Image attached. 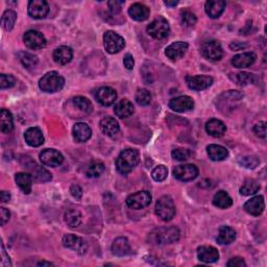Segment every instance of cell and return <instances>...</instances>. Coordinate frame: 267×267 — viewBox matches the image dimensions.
<instances>
[{
  "mask_svg": "<svg viewBox=\"0 0 267 267\" xmlns=\"http://www.w3.org/2000/svg\"><path fill=\"white\" fill-rule=\"evenodd\" d=\"M225 9V2L222 0H209L205 4V11L212 19L221 17Z\"/></svg>",
  "mask_w": 267,
  "mask_h": 267,
  "instance_id": "obj_25",
  "label": "cell"
},
{
  "mask_svg": "<svg viewBox=\"0 0 267 267\" xmlns=\"http://www.w3.org/2000/svg\"><path fill=\"white\" fill-rule=\"evenodd\" d=\"M188 47H189V45L186 42L172 43L169 46H167V48L165 49V54H166V57L171 61H177L182 59L185 56L186 51L188 50Z\"/></svg>",
  "mask_w": 267,
  "mask_h": 267,
  "instance_id": "obj_17",
  "label": "cell"
},
{
  "mask_svg": "<svg viewBox=\"0 0 267 267\" xmlns=\"http://www.w3.org/2000/svg\"><path fill=\"white\" fill-rule=\"evenodd\" d=\"M16 184L22 190L24 194H29L31 192V187H33V176L28 172H18L15 176Z\"/></svg>",
  "mask_w": 267,
  "mask_h": 267,
  "instance_id": "obj_27",
  "label": "cell"
},
{
  "mask_svg": "<svg viewBox=\"0 0 267 267\" xmlns=\"http://www.w3.org/2000/svg\"><path fill=\"white\" fill-rule=\"evenodd\" d=\"M70 193H71V195L73 196L75 200H82L83 190H82V188L78 185H72L71 187H70Z\"/></svg>",
  "mask_w": 267,
  "mask_h": 267,
  "instance_id": "obj_51",
  "label": "cell"
},
{
  "mask_svg": "<svg viewBox=\"0 0 267 267\" xmlns=\"http://www.w3.org/2000/svg\"><path fill=\"white\" fill-rule=\"evenodd\" d=\"M25 142L31 147H39L44 143V136L39 128H29L24 134Z\"/></svg>",
  "mask_w": 267,
  "mask_h": 267,
  "instance_id": "obj_22",
  "label": "cell"
},
{
  "mask_svg": "<svg viewBox=\"0 0 267 267\" xmlns=\"http://www.w3.org/2000/svg\"><path fill=\"white\" fill-rule=\"evenodd\" d=\"M201 53L207 60L210 61H219L223 57V49L218 41L216 40H209L203 42L201 45Z\"/></svg>",
  "mask_w": 267,
  "mask_h": 267,
  "instance_id": "obj_7",
  "label": "cell"
},
{
  "mask_svg": "<svg viewBox=\"0 0 267 267\" xmlns=\"http://www.w3.org/2000/svg\"><path fill=\"white\" fill-rule=\"evenodd\" d=\"M127 206L134 210H141L148 207L152 202V194L148 191H139L131 194L125 200Z\"/></svg>",
  "mask_w": 267,
  "mask_h": 267,
  "instance_id": "obj_8",
  "label": "cell"
},
{
  "mask_svg": "<svg viewBox=\"0 0 267 267\" xmlns=\"http://www.w3.org/2000/svg\"><path fill=\"white\" fill-rule=\"evenodd\" d=\"M191 156H192V153L190 149L183 148V147L176 148L171 153L172 159L177 161H187L191 158Z\"/></svg>",
  "mask_w": 267,
  "mask_h": 267,
  "instance_id": "obj_42",
  "label": "cell"
},
{
  "mask_svg": "<svg viewBox=\"0 0 267 267\" xmlns=\"http://www.w3.org/2000/svg\"><path fill=\"white\" fill-rule=\"evenodd\" d=\"M236 239V231H235L233 227L223 225L218 231V236L216 238L217 242L222 245H231L232 242Z\"/></svg>",
  "mask_w": 267,
  "mask_h": 267,
  "instance_id": "obj_28",
  "label": "cell"
},
{
  "mask_svg": "<svg viewBox=\"0 0 267 267\" xmlns=\"http://www.w3.org/2000/svg\"><path fill=\"white\" fill-rule=\"evenodd\" d=\"M100 131L109 137H115L120 132L119 123L112 117H106L99 122Z\"/></svg>",
  "mask_w": 267,
  "mask_h": 267,
  "instance_id": "obj_23",
  "label": "cell"
},
{
  "mask_svg": "<svg viewBox=\"0 0 267 267\" xmlns=\"http://www.w3.org/2000/svg\"><path fill=\"white\" fill-rule=\"evenodd\" d=\"M156 214L163 222H170L176 215V206L170 196H162L156 203Z\"/></svg>",
  "mask_w": 267,
  "mask_h": 267,
  "instance_id": "obj_4",
  "label": "cell"
},
{
  "mask_svg": "<svg viewBox=\"0 0 267 267\" xmlns=\"http://www.w3.org/2000/svg\"><path fill=\"white\" fill-rule=\"evenodd\" d=\"M20 61L22 63V65L26 68L35 67L38 64V58L34 56L33 53H29V52H21Z\"/></svg>",
  "mask_w": 267,
  "mask_h": 267,
  "instance_id": "obj_44",
  "label": "cell"
},
{
  "mask_svg": "<svg viewBox=\"0 0 267 267\" xmlns=\"http://www.w3.org/2000/svg\"><path fill=\"white\" fill-rule=\"evenodd\" d=\"M239 163L242 165L243 167H245L247 169H254L258 166L260 161H259V159L255 156H243V158H241L239 160Z\"/></svg>",
  "mask_w": 267,
  "mask_h": 267,
  "instance_id": "obj_47",
  "label": "cell"
},
{
  "mask_svg": "<svg viewBox=\"0 0 267 267\" xmlns=\"http://www.w3.org/2000/svg\"><path fill=\"white\" fill-rule=\"evenodd\" d=\"M11 200V194L6 191H1V202L5 203L7 201H10Z\"/></svg>",
  "mask_w": 267,
  "mask_h": 267,
  "instance_id": "obj_56",
  "label": "cell"
},
{
  "mask_svg": "<svg viewBox=\"0 0 267 267\" xmlns=\"http://www.w3.org/2000/svg\"><path fill=\"white\" fill-rule=\"evenodd\" d=\"M72 133L76 142H80V143L87 142L92 136V131L90 127L87 123H84V122L75 123Z\"/></svg>",
  "mask_w": 267,
  "mask_h": 267,
  "instance_id": "obj_21",
  "label": "cell"
},
{
  "mask_svg": "<svg viewBox=\"0 0 267 267\" xmlns=\"http://www.w3.org/2000/svg\"><path fill=\"white\" fill-rule=\"evenodd\" d=\"M180 232L176 226L159 227L149 234L148 239L153 245H165L175 243L179 239Z\"/></svg>",
  "mask_w": 267,
  "mask_h": 267,
  "instance_id": "obj_2",
  "label": "cell"
},
{
  "mask_svg": "<svg viewBox=\"0 0 267 267\" xmlns=\"http://www.w3.org/2000/svg\"><path fill=\"white\" fill-rule=\"evenodd\" d=\"M73 106L85 114H90L93 111V105L91 101L84 96H76L72 100Z\"/></svg>",
  "mask_w": 267,
  "mask_h": 267,
  "instance_id": "obj_37",
  "label": "cell"
},
{
  "mask_svg": "<svg viewBox=\"0 0 267 267\" xmlns=\"http://www.w3.org/2000/svg\"><path fill=\"white\" fill-rule=\"evenodd\" d=\"M259 190H260V185H259L257 180L253 178H247L240 188V194L243 196H249L256 194Z\"/></svg>",
  "mask_w": 267,
  "mask_h": 267,
  "instance_id": "obj_36",
  "label": "cell"
},
{
  "mask_svg": "<svg viewBox=\"0 0 267 267\" xmlns=\"http://www.w3.org/2000/svg\"><path fill=\"white\" fill-rule=\"evenodd\" d=\"M198 258L203 263H214L218 261L219 253L214 246L202 245L198 248Z\"/></svg>",
  "mask_w": 267,
  "mask_h": 267,
  "instance_id": "obj_19",
  "label": "cell"
},
{
  "mask_svg": "<svg viewBox=\"0 0 267 267\" xmlns=\"http://www.w3.org/2000/svg\"><path fill=\"white\" fill-rule=\"evenodd\" d=\"M53 60L60 65H66L73 58V50L68 46H60L53 51Z\"/></svg>",
  "mask_w": 267,
  "mask_h": 267,
  "instance_id": "obj_26",
  "label": "cell"
},
{
  "mask_svg": "<svg viewBox=\"0 0 267 267\" xmlns=\"http://www.w3.org/2000/svg\"><path fill=\"white\" fill-rule=\"evenodd\" d=\"M96 99L100 105L110 107L117 100V92L111 87H101L96 92Z\"/></svg>",
  "mask_w": 267,
  "mask_h": 267,
  "instance_id": "obj_18",
  "label": "cell"
},
{
  "mask_svg": "<svg viewBox=\"0 0 267 267\" xmlns=\"http://www.w3.org/2000/svg\"><path fill=\"white\" fill-rule=\"evenodd\" d=\"M227 267H245L246 263L240 257H234L231 260L227 262Z\"/></svg>",
  "mask_w": 267,
  "mask_h": 267,
  "instance_id": "obj_50",
  "label": "cell"
},
{
  "mask_svg": "<svg viewBox=\"0 0 267 267\" xmlns=\"http://www.w3.org/2000/svg\"><path fill=\"white\" fill-rule=\"evenodd\" d=\"M0 216H1V217H0V219H1V225H4L7 222L10 221L11 212L7 209L1 207V208H0Z\"/></svg>",
  "mask_w": 267,
  "mask_h": 267,
  "instance_id": "obj_54",
  "label": "cell"
},
{
  "mask_svg": "<svg viewBox=\"0 0 267 267\" xmlns=\"http://www.w3.org/2000/svg\"><path fill=\"white\" fill-rule=\"evenodd\" d=\"M14 129V119L12 113L6 109H1L0 112V130L3 134H9Z\"/></svg>",
  "mask_w": 267,
  "mask_h": 267,
  "instance_id": "obj_33",
  "label": "cell"
},
{
  "mask_svg": "<svg viewBox=\"0 0 267 267\" xmlns=\"http://www.w3.org/2000/svg\"><path fill=\"white\" fill-rule=\"evenodd\" d=\"M233 81L236 82L238 85L245 86L250 83H254V74L248 72H239L234 74Z\"/></svg>",
  "mask_w": 267,
  "mask_h": 267,
  "instance_id": "obj_45",
  "label": "cell"
},
{
  "mask_svg": "<svg viewBox=\"0 0 267 267\" xmlns=\"http://www.w3.org/2000/svg\"><path fill=\"white\" fill-rule=\"evenodd\" d=\"M64 221L67 223L69 227H77L80 226L83 221V216L81 214L80 211H77L75 209H70L67 210L64 214Z\"/></svg>",
  "mask_w": 267,
  "mask_h": 267,
  "instance_id": "obj_35",
  "label": "cell"
},
{
  "mask_svg": "<svg viewBox=\"0 0 267 267\" xmlns=\"http://www.w3.org/2000/svg\"><path fill=\"white\" fill-rule=\"evenodd\" d=\"M206 131L210 136L214 138L222 137L226 131L225 124L219 119H210L206 123Z\"/></svg>",
  "mask_w": 267,
  "mask_h": 267,
  "instance_id": "obj_29",
  "label": "cell"
},
{
  "mask_svg": "<svg viewBox=\"0 0 267 267\" xmlns=\"http://www.w3.org/2000/svg\"><path fill=\"white\" fill-rule=\"evenodd\" d=\"M180 21H182V24L187 26V27H192L196 24V22H198V18H196V16L190 12V11H182L180 12Z\"/></svg>",
  "mask_w": 267,
  "mask_h": 267,
  "instance_id": "obj_43",
  "label": "cell"
},
{
  "mask_svg": "<svg viewBox=\"0 0 267 267\" xmlns=\"http://www.w3.org/2000/svg\"><path fill=\"white\" fill-rule=\"evenodd\" d=\"M167 176L168 170L167 167L164 166V165H159V166H156L152 172V178L156 182H163V180L167 178Z\"/></svg>",
  "mask_w": 267,
  "mask_h": 267,
  "instance_id": "obj_46",
  "label": "cell"
},
{
  "mask_svg": "<svg viewBox=\"0 0 267 267\" xmlns=\"http://www.w3.org/2000/svg\"><path fill=\"white\" fill-rule=\"evenodd\" d=\"M186 83L191 90L201 91L213 84V78L209 75H189L186 77Z\"/></svg>",
  "mask_w": 267,
  "mask_h": 267,
  "instance_id": "obj_14",
  "label": "cell"
},
{
  "mask_svg": "<svg viewBox=\"0 0 267 267\" xmlns=\"http://www.w3.org/2000/svg\"><path fill=\"white\" fill-rule=\"evenodd\" d=\"M207 153L209 158L212 161H223L229 156V152L227 149L222 145L217 144H210L207 147Z\"/></svg>",
  "mask_w": 267,
  "mask_h": 267,
  "instance_id": "obj_32",
  "label": "cell"
},
{
  "mask_svg": "<svg viewBox=\"0 0 267 267\" xmlns=\"http://www.w3.org/2000/svg\"><path fill=\"white\" fill-rule=\"evenodd\" d=\"M65 80L59 72L50 71L46 73L39 81V88L46 93H56L63 89Z\"/></svg>",
  "mask_w": 267,
  "mask_h": 267,
  "instance_id": "obj_3",
  "label": "cell"
},
{
  "mask_svg": "<svg viewBox=\"0 0 267 267\" xmlns=\"http://www.w3.org/2000/svg\"><path fill=\"white\" fill-rule=\"evenodd\" d=\"M135 99H136V103L139 106L145 107V106H148L149 104L152 103V94L148 90L140 88L136 92Z\"/></svg>",
  "mask_w": 267,
  "mask_h": 267,
  "instance_id": "obj_40",
  "label": "cell"
},
{
  "mask_svg": "<svg viewBox=\"0 0 267 267\" xmlns=\"http://www.w3.org/2000/svg\"><path fill=\"white\" fill-rule=\"evenodd\" d=\"M164 3L167 6H176L178 4V1H165Z\"/></svg>",
  "mask_w": 267,
  "mask_h": 267,
  "instance_id": "obj_57",
  "label": "cell"
},
{
  "mask_svg": "<svg viewBox=\"0 0 267 267\" xmlns=\"http://www.w3.org/2000/svg\"><path fill=\"white\" fill-rule=\"evenodd\" d=\"M40 161L47 167H58L64 162L63 155L53 148H47L40 154Z\"/></svg>",
  "mask_w": 267,
  "mask_h": 267,
  "instance_id": "obj_11",
  "label": "cell"
},
{
  "mask_svg": "<svg viewBox=\"0 0 267 267\" xmlns=\"http://www.w3.org/2000/svg\"><path fill=\"white\" fill-rule=\"evenodd\" d=\"M123 65L128 70H132L134 68V66H135V61H134V58L131 53H128L124 56Z\"/></svg>",
  "mask_w": 267,
  "mask_h": 267,
  "instance_id": "obj_53",
  "label": "cell"
},
{
  "mask_svg": "<svg viewBox=\"0 0 267 267\" xmlns=\"http://www.w3.org/2000/svg\"><path fill=\"white\" fill-rule=\"evenodd\" d=\"M104 46L109 53L114 54L124 48L125 41L121 36L116 34L115 31L108 30L104 35Z\"/></svg>",
  "mask_w": 267,
  "mask_h": 267,
  "instance_id": "obj_6",
  "label": "cell"
},
{
  "mask_svg": "<svg viewBox=\"0 0 267 267\" xmlns=\"http://www.w3.org/2000/svg\"><path fill=\"white\" fill-rule=\"evenodd\" d=\"M257 59L254 52H242L232 59V65L237 69H243L252 66Z\"/></svg>",
  "mask_w": 267,
  "mask_h": 267,
  "instance_id": "obj_20",
  "label": "cell"
},
{
  "mask_svg": "<svg viewBox=\"0 0 267 267\" xmlns=\"http://www.w3.org/2000/svg\"><path fill=\"white\" fill-rule=\"evenodd\" d=\"M169 108L178 113H186L194 108V100L187 95L175 97L169 101Z\"/></svg>",
  "mask_w": 267,
  "mask_h": 267,
  "instance_id": "obj_15",
  "label": "cell"
},
{
  "mask_svg": "<svg viewBox=\"0 0 267 267\" xmlns=\"http://www.w3.org/2000/svg\"><path fill=\"white\" fill-rule=\"evenodd\" d=\"M140 161L139 153L136 149L128 148L124 149L118 156V158L116 160V168L119 174L127 176L130 172H132Z\"/></svg>",
  "mask_w": 267,
  "mask_h": 267,
  "instance_id": "obj_1",
  "label": "cell"
},
{
  "mask_svg": "<svg viewBox=\"0 0 267 267\" xmlns=\"http://www.w3.org/2000/svg\"><path fill=\"white\" fill-rule=\"evenodd\" d=\"M131 252L130 242L127 238L118 237L116 238L112 245V253L117 257H123L129 255Z\"/></svg>",
  "mask_w": 267,
  "mask_h": 267,
  "instance_id": "obj_31",
  "label": "cell"
},
{
  "mask_svg": "<svg viewBox=\"0 0 267 267\" xmlns=\"http://www.w3.org/2000/svg\"><path fill=\"white\" fill-rule=\"evenodd\" d=\"M29 169L33 170L34 176L36 177L38 180H40V182H49V180H51L52 178L51 174L48 170H46L45 168L41 166H38L36 163H35V168H29Z\"/></svg>",
  "mask_w": 267,
  "mask_h": 267,
  "instance_id": "obj_41",
  "label": "cell"
},
{
  "mask_svg": "<svg viewBox=\"0 0 267 267\" xmlns=\"http://www.w3.org/2000/svg\"><path fill=\"white\" fill-rule=\"evenodd\" d=\"M134 112H135V108H134V105L128 99L120 100L114 108V113L121 119L128 118V117L134 114Z\"/></svg>",
  "mask_w": 267,
  "mask_h": 267,
  "instance_id": "obj_30",
  "label": "cell"
},
{
  "mask_svg": "<svg viewBox=\"0 0 267 267\" xmlns=\"http://www.w3.org/2000/svg\"><path fill=\"white\" fill-rule=\"evenodd\" d=\"M2 257L3 259L1 260V265L4 267V266H12V263L10 261V257L5 255V249H4V246L2 245Z\"/></svg>",
  "mask_w": 267,
  "mask_h": 267,
  "instance_id": "obj_55",
  "label": "cell"
},
{
  "mask_svg": "<svg viewBox=\"0 0 267 267\" xmlns=\"http://www.w3.org/2000/svg\"><path fill=\"white\" fill-rule=\"evenodd\" d=\"M199 176V169L193 164H183L176 166L174 177L180 182H190Z\"/></svg>",
  "mask_w": 267,
  "mask_h": 267,
  "instance_id": "obj_10",
  "label": "cell"
},
{
  "mask_svg": "<svg viewBox=\"0 0 267 267\" xmlns=\"http://www.w3.org/2000/svg\"><path fill=\"white\" fill-rule=\"evenodd\" d=\"M63 245H64L65 247L72 249L80 255L86 254V252H87L88 249V245L87 243L85 242V240L72 234L65 235V236L63 237Z\"/></svg>",
  "mask_w": 267,
  "mask_h": 267,
  "instance_id": "obj_13",
  "label": "cell"
},
{
  "mask_svg": "<svg viewBox=\"0 0 267 267\" xmlns=\"http://www.w3.org/2000/svg\"><path fill=\"white\" fill-rule=\"evenodd\" d=\"M213 205L219 209H227L233 205V200L229 193L221 190L214 195Z\"/></svg>",
  "mask_w": 267,
  "mask_h": 267,
  "instance_id": "obj_34",
  "label": "cell"
},
{
  "mask_svg": "<svg viewBox=\"0 0 267 267\" xmlns=\"http://www.w3.org/2000/svg\"><path fill=\"white\" fill-rule=\"evenodd\" d=\"M38 266H53V264L50 263V262L42 261V262H39V263H38Z\"/></svg>",
  "mask_w": 267,
  "mask_h": 267,
  "instance_id": "obj_58",
  "label": "cell"
},
{
  "mask_svg": "<svg viewBox=\"0 0 267 267\" xmlns=\"http://www.w3.org/2000/svg\"><path fill=\"white\" fill-rule=\"evenodd\" d=\"M149 14H151V11H149L148 7L145 4L139 2L132 4L129 9V15L131 16L132 19L139 22L147 20Z\"/></svg>",
  "mask_w": 267,
  "mask_h": 267,
  "instance_id": "obj_24",
  "label": "cell"
},
{
  "mask_svg": "<svg viewBox=\"0 0 267 267\" xmlns=\"http://www.w3.org/2000/svg\"><path fill=\"white\" fill-rule=\"evenodd\" d=\"M146 30L148 35L156 39V40H163V39L168 37L170 33V27L166 19L159 17L151 22V24H148Z\"/></svg>",
  "mask_w": 267,
  "mask_h": 267,
  "instance_id": "obj_5",
  "label": "cell"
},
{
  "mask_svg": "<svg viewBox=\"0 0 267 267\" xmlns=\"http://www.w3.org/2000/svg\"><path fill=\"white\" fill-rule=\"evenodd\" d=\"M122 3H123L122 1H110L108 3L110 12L113 13V14L120 13V11H121V4Z\"/></svg>",
  "mask_w": 267,
  "mask_h": 267,
  "instance_id": "obj_52",
  "label": "cell"
},
{
  "mask_svg": "<svg viewBox=\"0 0 267 267\" xmlns=\"http://www.w3.org/2000/svg\"><path fill=\"white\" fill-rule=\"evenodd\" d=\"M243 209H245V212H247L248 214L253 215V216L261 215L265 209L264 198L262 195L254 196V198H252L245 203Z\"/></svg>",
  "mask_w": 267,
  "mask_h": 267,
  "instance_id": "obj_16",
  "label": "cell"
},
{
  "mask_svg": "<svg viewBox=\"0 0 267 267\" xmlns=\"http://www.w3.org/2000/svg\"><path fill=\"white\" fill-rule=\"evenodd\" d=\"M16 84V78L11 74H0V88L10 89Z\"/></svg>",
  "mask_w": 267,
  "mask_h": 267,
  "instance_id": "obj_48",
  "label": "cell"
},
{
  "mask_svg": "<svg viewBox=\"0 0 267 267\" xmlns=\"http://www.w3.org/2000/svg\"><path fill=\"white\" fill-rule=\"evenodd\" d=\"M23 41L26 45L27 48L31 50H39L42 49L46 46V39L45 37L38 30L30 29L27 30L23 36Z\"/></svg>",
  "mask_w": 267,
  "mask_h": 267,
  "instance_id": "obj_9",
  "label": "cell"
},
{
  "mask_svg": "<svg viewBox=\"0 0 267 267\" xmlns=\"http://www.w3.org/2000/svg\"><path fill=\"white\" fill-rule=\"evenodd\" d=\"M27 11L31 18L43 19L49 13V5L44 0H30Z\"/></svg>",
  "mask_w": 267,
  "mask_h": 267,
  "instance_id": "obj_12",
  "label": "cell"
},
{
  "mask_svg": "<svg viewBox=\"0 0 267 267\" xmlns=\"http://www.w3.org/2000/svg\"><path fill=\"white\" fill-rule=\"evenodd\" d=\"M17 20V13L13 10H6L1 18V24L6 31H11L14 28V25Z\"/></svg>",
  "mask_w": 267,
  "mask_h": 267,
  "instance_id": "obj_38",
  "label": "cell"
},
{
  "mask_svg": "<svg viewBox=\"0 0 267 267\" xmlns=\"http://www.w3.org/2000/svg\"><path fill=\"white\" fill-rule=\"evenodd\" d=\"M105 164L101 162H94L90 164L87 170H86V176L88 178H98L104 174Z\"/></svg>",
  "mask_w": 267,
  "mask_h": 267,
  "instance_id": "obj_39",
  "label": "cell"
},
{
  "mask_svg": "<svg viewBox=\"0 0 267 267\" xmlns=\"http://www.w3.org/2000/svg\"><path fill=\"white\" fill-rule=\"evenodd\" d=\"M254 133L256 134V135L259 137V138H263L265 139L266 138V133H267V130H266V122L265 121H261L257 123L255 127H254Z\"/></svg>",
  "mask_w": 267,
  "mask_h": 267,
  "instance_id": "obj_49",
  "label": "cell"
}]
</instances>
